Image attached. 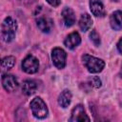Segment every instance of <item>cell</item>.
Masks as SVG:
<instances>
[{"label": "cell", "mask_w": 122, "mask_h": 122, "mask_svg": "<svg viewBox=\"0 0 122 122\" xmlns=\"http://www.w3.org/2000/svg\"><path fill=\"white\" fill-rule=\"evenodd\" d=\"M17 29V24L14 19L11 17H7L2 23L1 26V37L2 40L6 43H9L13 40L15 37V32Z\"/></svg>", "instance_id": "1"}, {"label": "cell", "mask_w": 122, "mask_h": 122, "mask_svg": "<svg viewBox=\"0 0 122 122\" xmlns=\"http://www.w3.org/2000/svg\"><path fill=\"white\" fill-rule=\"evenodd\" d=\"M82 61L86 69L92 73L100 72L105 67V62L102 59H99L89 54H84L82 56Z\"/></svg>", "instance_id": "2"}, {"label": "cell", "mask_w": 122, "mask_h": 122, "mask_svg": "<svg viewBox=\"0 0 122 122\" xmlns=\"http://www.w3.org/2000/svg\"><path fill=\"white\" fill-rule=\"evenodd\" d=\"M30 109L32 114L39 119H43L48 115V109L45 102L40 97H35L30 102Z\"/></svg>", "instance_id": "3"}, {"label": "cell", "mask_w": 122, "mask_h": 122, "mask_svg": "<svg viewBox=\"0 0 122 122\" xmlns=\"http://www.w3.org/2000/svg\"><path fill=\"white\" fill-rule=\"evenodd\" d=\"M66 51L61 48H54L51 51V60L57 69H63L66 65Z\"/></svg>", "instance_id": "4"}, {"label": "cell", "mask_w": 122, "mask_h": 122, "mask_svg": "<svg viewBox=\"0 0 122 122\" xmlns=\"http://www.w3.org/2000/svg\"><path fill=\"white\" fill-rule=\"evenodd\" d=\"M22 69L27 73H35L39 69V63L33 55H28L22 62Z\"/></svg>", "instance_id": "5"}, {"label": "cell", "mask_w": 122, "mask_h": 122, "mask_svg": "<svg viewBox=\"0 0 122 122\" xmlns=\"http://www.w3.org/2000/svg\"><path fill=\"white\" fill-rule=\"evenodd\" d=\"M70 121L71 122H79V121H90L89 116L86 114L84 107L79 104L76 105L72 111H71V116L70 118Z\"/></svg>", "instance_id": "6"}, {"label": "cell", "mask_w": 122, "mask_h": 122, "mask_svg": "<svg viewBox=\"0 0 122 122\" xmlns=\"http://www.w3.org/2000/svg\"><path fill=\"white\" fill-rule=\"evenodd\" d=\"M2 84L7 92H13L18 87V81L16 77L11 74H4L2 76Z\"/></svg>", "instance_id": "7"}, {"label": "cell", "mask_w": 122, "mask_h": 122, "mask_svg": "<svg viewBox=\"0 0 122 122\" xmlns=\"http://www.w3.org/2000/svg\"><path fill=\"white\" fill-rule=\"evenodd\" d=\"M90 9L92 13L97 17H103L105 15V9L101 0H90Z\"/></svg>", "instance_id": "8"}, {"label": "cell", "mask_w": 122, "mask_h": 122, "mask_svg": "<svg viewBox=\"0 0 122 122\" xmlns=\"http://www.w3.org/2000/svg\"><path fill=\"white\" fill-rule=\"evenodd\" d=\"M110 24L112 29L114 30H119L122 29V10H116L111 15Z\"/></svg>", "instance_id": "9"}, {"label": "cell", "mask_w": 122, "mask_h": 122, "mask_svg": "<svg viewBox=\"0 0 122 122\" xmlns=\"http://www.w3.org/2000/svg\"><path fill=\"white\" fill-rule=\"evenodd\" d=\"M81 42V38H80V35L77 33V32H71V34H69L65 41H64V44L67 48L71 49V50H73L74 48H76Z\"/></svg>", "instance_id": "10"}, {"label": "cell", "mask_w": 122, "mask_h": 122, "mask_svg": "<svg viewBox=\"0 0 122 122\" xmlns=\"http://www.w3.org/2000/svg\"><path fill=\"white\" fill-rule=\"evenodd\" d=\"M62 17L64 24L67 27H71L75 23V15L71 8H65L62 10Z\"/></svg>", "instance_id": "11"}, {"label": "cell", "mask_w": 122, "mask_h": 122, "mask_svg": "<svg viewBox=\"0 0 122 122\" xmlns=\"http://www.w3.org/2000/svg\"><path fill=\"white\" fill-rule=\"evenodd\" d=\"M78 24H79V28L82 31H87L91 29V27L92 25V19L91 15H89L88 13H84L81 15Z\"/></svg>", "instance_id": "12"}, {"label": "cell", "mask_w": 122, "mask_h": 122, "mask_svg": "<svg viewBox=\"0 0 122 122\" xmlns=\"http://www.w3.org/2000/svg\"><path fill=\"white\" fill-rule=\"evenodd\" d=\"M71 92L69 90H64L58 96V104L63 108L69 107V105L71 104Z\"/></svg>", "instance_id": "13"}, {"label": "cell", "mask_w": 122, "mask_h": 122, "mask_svg": "<svg viewBox=\"0 0 122 122\" xmlns=\"http://www.w3.org/2000/svg\"><path fill=\"white\" fill-rule=\"evenodd\" d=\"M36 83L32 80H26L24 81L23 83V86H22V92L24 94L26 95H31L35 92L36 91Z\"/></svg>", "instance_id": "14"}, {"label": "cell", "mask_w": 122, "mask_h": 122, "mask_svg": "<svg viewBox=\"0 0 122 122\" xmlns=\"http://www.w3.org/2000/svg\"><path fill=\"white\" fill-rule=\"evenodd\" d=\"M36 25H37L38 29L43 32H50L51 28L50 21L45 17H39L36 20Z\"/></svg>", "instance_id": "15"}, {"label": "cell", "mask_w": 122, "mask_h": 122, "mask_svg": "<svg viewBox=\"0 0 122 122\" xmlns=\"http://www.w3.org/2000/svg\"><path fill=\"white\" fill-rule=\"evenodd\" d=\"M15 64V58L13 56H7L2 59L1 61V67L3 71H8L11 69Z\"/></svg>", "instance_id": "16"}, {"label": "cell", "mask_w": 122, "mask_h": 122, "mask_svg": "<svg viewBox=\"0 0 122 122\" xmlns=\"http://www.w3.org/2000/svg\"><path fill=\"white\" fill-rule=\"evenodd\" d=\"M90 38L92 40V42L94 44V46L98 47L100 45V37H99V34L97 33V31L95 30H92L90 33Z\"/></svg>", "instance_id": "17"}, {"label": "cell", "mask_w": 122, "mask_h": 122, "mask_svg": "<svg viewBox=\"0 0 122 122\" xmlns=\"http://www.w3.org/2000/svg\"><path fill=\"white\" fill-rule=\"evenodd\" d=\"M89 83H90L91 86H92V87L95 88V89L101 87V84H102V83H101V80H100V78H99L98 76H92V77L89 79Z\"/></svg>", "instance_id": "18"}, {"label": "cell", "mask_w": 122, "mask_h": 122, "mask_svg": "<svg viewBox=\"0 0 122 122\" xmlns=\"http://www.w3.org/2000/svg\"><path fill=\"white\" fill-rule=\"evenodd\" d=\"M47 2L53 7H57L60 4V0H47Z\"/></svg>", "instance_id": "19"}, {"label": "cell", "mask_w": 122, "mask_h": 122, "mask_svg": "<svg viewBox=\"0 0 122 122\" xmlns=\"http://www.w3.org/2000/svg\"><path fill=\"white\" fill-rule=\"evenodd\" d=\"M117 49H118V51L122 54V37H121V39L117 43Z\"/></svg>", "instance_id": "20"}, {"label": "cell", "mask_w": 122, "mask_h": 122, "mask_svg": "<svg viewBox=\"0 0 122 122\" xmlns=\"http://www.w3.org/2000/svg\"><path fill=\"white\" fill-rule=\"evenodd\" d=\"M120 73H121V75H122V66H121V71H120Z\"/></svg>", "instance_id": "21"}, {"label": "cell", "mask_w": 122, "mask_h": 122, "mask_svg": "<svg viewBox=\"0 0 122 122\" xmlns=\"http://www.w3.org/2000/svg\"><path fill=\"white\" fill-rule=\"evenodd\" d=\"M112 1H113V2H117L118 0H112Z\"/></svg>", "instance_id": "22"}, {"label": "cell", "mask_w": 122, "mask_h": 122, "mask_svg": "<svg viewBox=\"0 0 122 122\" xmlns=\"http://www.w3.org/2000/svg\"><path fill=\"white\" fill-rule=\"evenodd\" d=\"M21 1H28V0H21Z\"/></svg>", "instance_id": "23"}]
</instances>
